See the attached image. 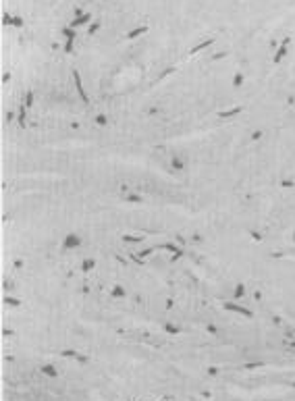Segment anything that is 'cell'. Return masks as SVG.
I'll use <instances>...</instances> for the list:
<instances>
[{"instance_id": "6da1fadb", "label": "cell", "mask_w": 295, "mask_h": 401, "mask_svg": "<svg viewBox=\"0 0 295 401\" xmlns=\"http://www.w3.org/2000/svg\"><path fill=\"white\" fill-rule=\"evenodd\" d=\"M143 31H146V27H139V29H135V31H131V36H129V37H137V36H139V33H143Z\"/></svg>"}]
</instances>
